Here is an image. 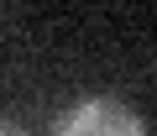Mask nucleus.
I'll use <instances>...</instances> for the list:
<instances>
[{"instance_id": "f257e3e1", "label": "nucleus", "mask_w": 157, "mask_h": 136, "mask_svg": "<svg viewBox=\"0 0 157 136\" xmlns=\"http://www.w3.org/2000/svg\"><path fill=\"white\" fill-rule=\"evenodd\" d=\"M52 136H147L136 110L121 105V100H84V105H73Z\"/></svg>"}, {"instance_id": "f03ea898", "label": "nucleus", "mask_w": 157, "mask_h": 136, "mask_svg": "<svg viewBox=\"0 0 157 136\" xmlns=\"http://www.w3.org/2000/svg\"><path fill=\"white\" fill-rule=\"evenodd\" d=\"M0 136H21V131H11V126H0Z\"/></svg>"}]
</instances>
